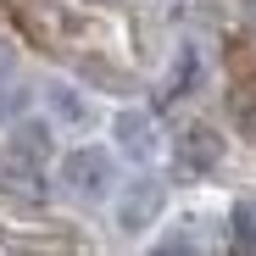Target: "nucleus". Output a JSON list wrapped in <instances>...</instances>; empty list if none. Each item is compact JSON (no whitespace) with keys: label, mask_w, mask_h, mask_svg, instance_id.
<instances>
[{"label":"nucleus","mask_w":256,"mask_h":256,"mask_svg":"<svg viewBox=\"0 0 256 256\" xmlns=\"http://www.w3.org/2000/svg\"><path fill=\"white\" fill-rule=\"evenodd\" d=\"M62 178H67L78 195H106V184H112V156H106L100 145H78V150H67V162H62Z\"/></svg>","instance_id":"f257e3e1"},{"label":"nucleus","mask_w":256,"mask_h":256,"mask_svg":"<svg viewBox=\"0 0 256 256\" xmlns=\"http://www.w3.org/2000/svg\"><path fill=\"white\" fill-rule=\"evenodd\" d=\"M162 206H167V184H162V178H140L134 190L117 200V223H122V228H150Z\"/></svg>","instance_id":"f03ea898"},{"label":"nucleus","mask_w":256,"mask_h":256,"mask_svg":"<svg viewBox=\"0 0 256 256\" xmlns=\"http://www.w3.org/2000/svg\"><path fill=\"white\" fill-rule=\"evenodd\" d=\"M223 162V140L212 134V128H184L178 134V167H190V173H212V167Z\"/></svg>","instance_id":"7ed1b4c3"},{"label":"nucleus","mask_w":256,"mask_h":256,"mask_svg":"<svg viewBox=\"0 0 256 256\" xmlns=\"http://www.w3.org/2000/svg\"><path fill=\"white\" fill-rule=\"evenodd\" d=\"M117 145L128 156H150L156 150V122L150 112H117Z\"/></svg>","instance_id":"20e7f679"},{"label":"nucleus","mask_w":256,"mask_h":256,"mask_svg":"<svg viewBox=\"0 0 256 256\" xmlns=\"http://www.w3.org/2000/svg\"><path fill=\"white\" fill-rule=\"evenodd\" d=\"M12 150H17L22 162H45V156H50V140H39V128L22 122V128H17V140H12Z\"/></svg>","instance_id":"39448f33"},{"label":"nucleus","mask_w":256,"mask_h":256,"mask_svg":"<svg viewBox=\"0 0 256 256\" xmlns=\"http://www.w3.org/2000/svg\"><path fill=\"white\" fill-rule=\"evenodd\" d=\"M234 240L245 250H256V200H240L234 206Z\"/></svg>","instance_id":"423d86ee"},{"label":"nucleus","mask_w":256,"mask_h":256,"mask_svg":"<svg viewBox=\"0 0 256 256\" xmlns=\"http://www.w3.org/2000/svg\"><path fill=\"white\" fill-rule=\"evenodd\" d=\"M50 106H56L62 117H72V122H84V117H90V106H84V100L67 90V84H50Z\"/></svg>","instance_id":"0eeeda50"},{"label":"nucleus","mask_w":256,"mask_h":256,"mask_svg":"<svg viewBox=\"0 0 256 256\" xmlns=\"http://www.w3.org/2000/svg\"><path fill=\"white\" fill-rule=\"evenodd\" d=\"M195 78H200V62H195V50H184V62L173 67V90H190Z\"/></svg>","instance_id":"6e6552de"},{"label":"nucleus","mask_w":256,"mask_h":256,"mask_svg":"<svg viewBox=\"0 0 256 256\" xmlns=\"http://www.w3.org/2000/svg\"><path fill=\"white\" fill-rule=\"evenodd\" d=\"M240 12H245V22L256 28V0H240Z\"/></svg>","instance_id":"1a4fd4ad"}]
</instances>
